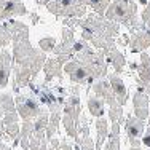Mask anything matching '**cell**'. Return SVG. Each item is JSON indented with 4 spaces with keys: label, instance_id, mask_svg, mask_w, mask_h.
<instances>
[{
    "label": "cell",
    "instance_id": "6da1fadb",
    "mask_svg": "<svg viewBox=\"0 0 150 150\" xmlns=\"http://www.w3.org/2000/svg\"><path fill=\"white\" fill-rule=\"evenodd\" d=\"M134 13H136V8L129 0H115L107 10V16L110 19L120 21V23H125V24H129Z\"/></svg>",
    "mask_w": 150,
    "mask_h": 150
},
{
    "label": "cell",
    "instance_id": "7a4b0ae2",
    "mask_svg": "<svg viewBox=\"0 0 150 150\" xmlns=\"http://www.w3.org/2000/svg\"><path fill=\"white\" fill-rule=\"evenodd\" d=\"M66 72L69 74L70 80L72 81H77V83H88V81H91L93 78H94V75H93L91 69L86 66V64L80 62L78 59L75 61H70V62H67L66 66Z\"/></svg>",
    "mask_w": 150,
    "mask_h": 150
},
{
    "label": "cell",
    "instance_id": "3957f363",
    "mask_svg": "<svg viewBox=\"0 0 150 150\" xmlns=\"http://www.w3.org/2000/svg\"><path fill=\"white\" fill-rule=\"evenodd\" d=\"M126 136L129 139V144L133 149H137L139 144H141V137L144 136V121L139 120L137 117H131L126 121Z\"/></svg>",
    "mask_w": 150,
    "mask_h": 150
},
{
    "label": "cell",
    "instance_id": "277c9868",
    "mask_svg": "<svg viewBox=\"0 0 150 150\" xmlns=\"http://www.w3.org/2000/svg\"><path fill=\"white\" fill-rule=\"evenodd\" d=\"M18 112L26 121H30L32 118H37L40 115V107L30 98H19L18 99Z\"/></svg>",
    "mask_w": 150,
    "mask_h": 150
},
{
    "label": "cell",
    "instance_id": "5b68a950",
    "mask_svg": "<svg viewBox=\"0 0 150 150\" xmlns=\"http://www.w3.org/2000/svg\"><path fill=\"white\" fill-rule=\"evenodd\" d=\"M94 93H96V98L105 99L107 104H109L110 107L118 104L117 99H115V94H113V91H112V86H110V83H109L107 78H102V80L98 81V83H94Z\"/></svg>",
    "mask_w": 150,
    "mask_h": 150
},
{
    "label": "cell",
    "instance_id": "8992f818",
    "mask_svg": "<svg viewBox=\"0 0 150 150\" xmlns=\"http://www.w3.org/2000/svg\"><path fill=\"white\" fill-rule=\"evenodd\" d=\"M134 110H136V117L142 121L149 117V98H147V91L144 88H139V91L134 96Z\"/></svg>",
    "mask_w": 150,
    "mask_h": 150
},
{
    "label": "cell",
    "instance_id": "52a82bcc",
    "mask_svg": "<svg viewBox=\"0 0 150 150\" xmlns=\"http://www.w3.org/2000/svg\"><path fill=\"white\" fill-rule=\"evenodd\" d=\"M109 83H110V86H112V91H113V94H115L117 102L123 107V104L126 102V96H128V91H126V86H125L123 80L118 78L117 75H110Z\"/></svg>",
    "mask_w": 150,
    "mask_h": 150
},
{
    "label": "cell",
    "instance_id": "ba28073f",
    "mask_svg": "<svg viewBox=\"0 0 150 150\" xmlns=\"http://www.w3.org/2000/svg\"><path fill=\"white\" fill-rule=\"evenodd\" d=\"M139 74H141V81L145 86V91L150 93V58L147 54H142V64L139 67Z\"/></svg>",
    "mask_w": 150,
    "mask_h": 150
},
{
    "label": "cell",
    "instance_id": "9c48e42d",
    "mask_svg": "<svg viewBox=\"0 0 150 150\" xmlns=\"http://www.w3.org/2000/svg\"><path fill=\"white\" fill-rule=\"evenodd\" d=\"M96 133H98V137H96V150H101L102 144L107 137H109V129H107V120L104 118H99L96 121Z\"/></svg>",
    "mask_w": 150,
    "mask_h": 150
},
{
    "label": "cell",
    "instance_id": "30bf717a",
    "mask_svg": "<svg viewBox=\"0 0 150 150\" xmlns=\"http://www.w3.org/2000/svg\"><path fill=\"white\" fill-rule=\"evenodd\" d=\"M104 150H120V123H112V129L109 133V141Z\"/></svg>",
    "mask_w": 150,
    "mask_h": 150
},
{
    "label": "cell",
    "instance_id": "8fae6325",
    "mask_svg": "<svg viewBox=\"0 0 150 150\" xmlns=\"http://www.w3.org/2000/svg\"><path fill=\"white\" fill-rule=\"evenodd\" d=\"M88 109H90L91 115L96 118H101L104 115V102L99 98H90L88 99Z\"/></svg>",
    "mask_w": 150,
    "mask_h": 150
},
{
    "label": "cell",
    "instance_id": "7c38bea8",
    "mask_svg": "<svg viewBox=\"0 0 150 150\" xmlns=\"http://www.w3.org/2000/svg\"><path fill=\"white\" fill-rule=\"evenodd\" d=\"M147 45H150V34L149 32H141V34L134 35V40H133V50L134 51L144 50Z\"/></svg>",
    "mask_w": 150,
    "mask_h": 150
},
{
    "label": "cell",
    "instance_id": "4fadbf2b",
    "mask_svg": "<svg viewBox=\"0 0 150 150\" xmlns=\"http://www.w3.org/2000/svg\"><path fill=\"white\" fill-rule=\"evenodd\" d=\"M109 61L113 64V67H115L117 72H121V70H123V67H125V58H123V54H120L118 51L109 53Z\"/></svg>",
    "mask_w": 150,
    "mask_h": 150
},
{
    "label": "cell",
    "instance_id": "5bb4252c",
    "mask_svg": "<svg viewBox=\"0 0 150 150\" xmlns=\"http://www.w3.org/2000/svg\"><path fill=\"white\" fill-rule=\"evenodd\" d=\"M46 139H40V137H30V142H29V149L30 150H48L46 147Z\"/></svg>",
    "mask_w": 150,
    "mask_h": 150
},
{
    "label": "cell",
    "instance_id": "9a60e30c",
    "mask_svg": "<svg viewBox=\"0 0 150 150\" xmlns=\"http://www.w3.org/2000/svg\"><path fill=\"white\" fill-rule=\"evenodd\" d=\"M142 142H144L145 147H149V149H150V126L147 128V129H145L144 136H142Z\"/></svg>",
    "mask_w": 150,
    "mask_h": 150
},
{
    "label": "cell",
    "instance_id": "2e32d148",
    "mask_svg": "<svg viewBox=\"0 0 150 150\" xmlns=\"http://www.w3.org/2000/svg\"><path fill=\"white\" fill-rule=\"evenodd\" d=\"M51 144H50V147H48V150H59V145H61V142L58 141V139H51Z\"/></svg>",
    "mask_w": 150,
    "mask_h": 150
},
{
    "label": "cell",
    "instance_id": "e0dca14e",
    "mask_svg": "<svg viewBox=\"0 0 150 150\" xmlns=\"http://www.w3.org/2000/svg\"><path fill=\"white\" fill-rule=\"evenodd\" d=\"M59 150H74V147H72L70 144H67V142H61Z\"/></svg>",
    "mask_w": 150,
    "mask_h": 150
},
{
    "label": "cell",
    "instance_id": "ac0fdd59",
    "mask_svg": "<svg viewBox=\"0 0 150 150\" xmlns=\"http://www.w3.org/2000/svg\"><path fill=\"white\" fill-rule=\"evenodd\" d=\"M136 150H141V147H137V149H136Z\"/></svg>",
    "mask_w": 150,
    "mask_h": 150
},
{
    "label": "cell",
    "instance_id": "d6986e66",
    "mask_svg": "<svg viewBox=\"0 0 150 150\" xmlns=\"http://www.w3.org/2000/svg\"><path fill=\"white\" fill-rule=\"evenodd\" d=\"M129 150H136V149H133V147H131V149H129Z\"/></svg>",
    "mask_w": 150,
    "mask_h": 150
},
{
    "label": "cell",
    "instance_id": "ffe728a7",
    "mask_svg": "<svg viewBox=\"0 0 150 150\" xmlns=\"http://www.w3.org/2000/svg\"><path fill=\"white\" fill-rule=\"evenodd\" d=\"M149 24H150V23H149Z\"/></svg>",
    "mask_w": 150,
    "mask_h": 150
}]
</instances>
